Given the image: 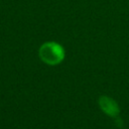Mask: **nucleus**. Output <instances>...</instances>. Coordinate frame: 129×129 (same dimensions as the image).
<instances>
[{
	"label": "nucleus",
	"mask_w": 129,
	"mask_h": 129,
	"mask_svg": "<svg viewBox=\"0 0 129 129\" xmlns=\"http://www.w3.org/2000/svg\"><path fill=\"white\" fill-rule=\"evenodd\" d=\"M38 55L45 64L57 66L64 59L66 51L61 44L55 41H46L40 45Z\"/></svg>",
	"instance_id": "f257e3e1"
},
{
	"label": "nucleus",
	"mask_w": 129,
	"mask_h": 129,
	"mask_svg": "<svg viewBox=\"0 0 129 129\" xmlns=\"http://www.w3.org/2000/svg\"><path fill=\"white\" fill-rule=\"evenodd\" d=\"M100 109L110 117H117L120 113V108L118 103L109 96H101L98 100Z\"/></svg>",
	"instance_id": "f03ea898"
}]
</instances>
